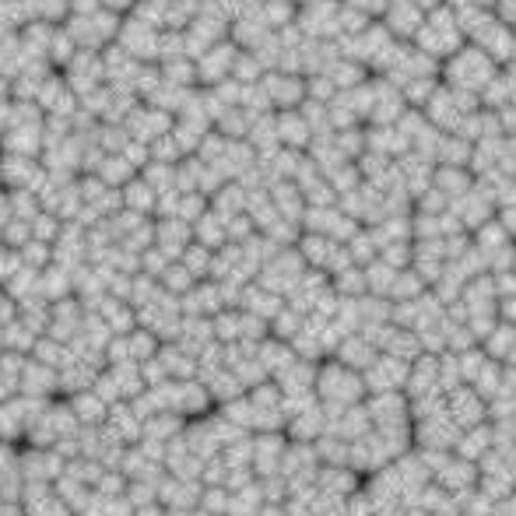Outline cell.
<instances>
[{
  "label": "cell",
  "instance_id": "cell-8",
  "mask_svg": "<svg viewBox=\"0 0 516 516\" xmlns=\"http://www.w3.org/2000/svg\"><path fill=\"white\" fill-rule=\"evenodd\" d=\"M274 130H278L281 144H285V148H292V151L309 148V144H313V130H309V123L302 120V113H292V109L281 116V123Z\"/></svg>",
  "mask_w": 516,
  "mask_h": 516
},
{
  "label": "cell",
  "instance_id": "cell-6",
  "mask_svg": "<svg viewBox=\"0 0 516 516\" xmlns=\"http://www.w3.org/2000/svg\"><path fill=\"white\" fill-rule=\"evenodd\" d=\"M429 187L436 190V194L443 197L446 204H453V201H460V197H464L467 190L474 187V176L467 169H450V165H436Z\"/></svg>",
  "mask_w": 516,
  "mask_h": 516
},
{
  "label": "cell",
  "instance_id": "cell-1",
  "mask_svg": "<svg viewBox=\"0 0 516 516\" xmlns=\"http://www.w3.org/2000/svg\"><path fill=\"white\" fill-rule=\"evenodd\" d=\"M495 74H499V67L481 50H474L471 43H464L453 57H446L443 64H439V85L453 88V92L481 95Z\"/></svg>",
  "mask_w": 516,
  "mask_h": 516
},
{
  "label": "cell",
  "instance_id": "cell-2",
  "mask_svg": "<svg viewBox=\"0 0 516 516\" xmlns=\"http://www.w3.org/2000/svg\"><path fill=\"white\" fill-rule=\"evenodd\" d=\"M411 46H415L418 53H425L429 60H436V64H443L446 57H453V53L464 46V36H460L457 29V18H453V11L439 8L432 11V15H425L422 29L415 32V39H411Z\"/></svg>",
  "mask_w": 516,
  "mask_h": 516
},
{
  "label": "cell",
  "instance_id": "cell-11",
  "mask_svg": "<svg viewBox=\"0 0 516 516\" xmlns=\"http://www.w3.org/2000/svg\"><path fill=\"white\" fill-rule=\"evenodd\" d=\"M495 222L502 225V232H506L509 239H516V204H509V208L495 211Z\"/></svg>",
  "mask_w": 516,
  "mask_h": 516
},
{
  "label": "cell",
  "instance_id": "cell-10",
  "mask_svg": "<svg viewBox=\"0 0 516 516\" xmlns=\"http://www.w3.org/2000/svg\"><path fill=\"white\" fill-rule=\"evenodd\" d=\"M471 151H474V144L460 141V137H453V134H443V144H439V151H436V165L467 169V165H471Z\"/></svg>",
  "mask_w": 516,
  "mask_h": 516
},
{
  "label": "cell",
  "instance_id": "cell-14",
  "mask_svg": "<svg viewBox=\"0 0 516 516\" xmlns=\"http://www.w3.org/2000/svg\"><path fill=\"white\" fill-rule=\"evenodd\" d=\"M513 274H516V257H513Z\"/></svg>",
  "mask_w": 516,
  "mask_h": 516
},
{
  "label": "cell",
  "instance_id": "cell-13",
  "mask_svg": "<svg viewBox=\"0 0 516 516\" xmlns=\"http://www.w3.org/2000/svg\"><path fill=\"white\" fill-rule=\"evenodd\" d=\"M495 4H499V0H478V8H485V11H492Z\"/></svg>",
  "mask_w": 516,
  "mask_h": 516
},
{
  "label": "cell",
  "instance_id": "cell-12",
  "mask_svg": "<svg viewBox=\"0 0 516 516\" xmlns=\"http://www.w3.org/2000/svg\"><path fill=\"white\" fill-rule=\"evenodd\" d=\"M411 4H415L418 11H422V15H432V11H439L446 4V0H411Z\"/></svg>",
  "mask_w": 516,
  "mask_h": 516
},
{
  "label": "cell",
  "instance_id": "cell-4",
  "mask_svg": "<svg viewBox=\"0 0 516 516\" xmlns=\"http://www.w3.org/2000/svg\"><path fill=\"white\" fill-rule=\"evenodd\" d=\"M373 81V109H369V127H394L401 120L404 106V95L401 88H394L390 81L383 78H369Z\"/></svg>",
  "mask_w": 516,
  "mask_h": 516
},
{
  "label": "cell",
  "instance_id": "cell-5",
  "mask_svg": "<svg viewBox=\"0 0 516 516\" xmlns=\"http://www.w3.org/2000/svg\"><path fill=\"white\" fill-rule=\"evenodd\" d=\"M450 215L457 218L460 229H474V232H478L481 225L492 222V218H495V208L485 201V197L478 194V190L471 187L464 197H460V201H453V204H450Z\"/></svg>",
  "mask_w": 516,
  "mask_h": 516
},
{
  "label": "cell",
  "instance_id": "cell-7",
  "mask_svg": "<svg viewBox=\"0 0 516 516\" xmlns=\"http://www.w3.org/2000/svg\"><path fill=\"white\" fill-rule=\"evenodd\" d=\"M366 151L397 162V158H401L404 151H411V148H408V141L397 134V127H366Z\"/></svg>",
  "mask_w": 516,
  "mask_h": 516
},
{
  "label": "cell",
  "instance_id": "cell-9",
  "mask_svg": "<svg viewBox=\"0 0 516 516\" xmlns=\"http://www.w3.org/2000/svg\"><path fill=\"white\" fill-rule=\"evenodd\" d=\"M271 102L292 109L306 99V81H299V74H274V88H267Z\"/></svg>",
  "mask_w": 516,
  "mask_h": 516
},
{
  "label": "cell",
  "instance_id": "cell-3",
  "mask_svg": "<svg viewBox=\"0 0 516 516\" xmlns=\"http://www.w3.org/2000/svg\"><path fill=\"white\" fill-rule=\"evenodd\" d=\"M376 22H380L397 43H411L415 32L422 29L425 15L411 4V0H387V8H383V15L376 18Z\"/></svg>",
  "mask_w": 516,
  "mask_h": 516
}]
</instances>
